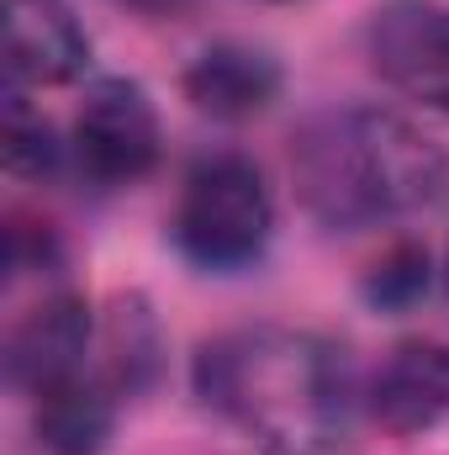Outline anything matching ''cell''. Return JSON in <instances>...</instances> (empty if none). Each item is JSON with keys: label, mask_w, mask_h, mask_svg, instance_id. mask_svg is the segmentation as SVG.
<instances>
[{"label": "cell", "mask_w": 449, "mask_h": 455, "mask_svg": "<svg viewBox=\"0 0 449 455\" xmlns=\"http://www.w3.org/2000/svg\"><path fill=\"white\" fill-rule=\"evenodd\" d=\"M191 381L196 397L254 440L259 455H328L349 429V355L312 329H227L196 349Z\"/></svg>", "instance_id": "1"}, {"label": "cell", "mask_w": 449, "mask_h": 455, "mask_svg": "<svg viewBox=\"0 0 449 455\" xmlns=\"http://www.w3.org/2000/svg\"><path fill=\"white\" fill-rule=\"evenodd\" d=\"M291 186L323 228L359 233L434 207L449 191V154L397 112L328 107L291 132Z\"/></svg>", "instance_id": "2"}, {"label": "cell", "mask_w": 449, "mask_h": 455, "mask_svg": "<svg viewBox=\"0 0 449 455\" xmlns=\"http://www.w3.org/2000/svg\"><path fill=\"white\" fill-rule=\"evenodd\" d=\"M175 249L201 270H243L270 249L275 202L248 154H207L191 164L175 202Z\"/></svg>", "instance_id": "3"}, {"label": "cell", "mask_w": 449, "mask_h": 455, "mask_svg": "<svg viewBox=\"0 0 449 455\" xmlns=\"http://www.w3.org/2000/svg\"><path fill=\"white\" fill-rule=\"evenodd\" d=\"M159 112L138 80H96L75 116V164L96 186H132L159 164Z\"/></svg>", "instance_id": "4"}, {"label": "cell", "mask_w": 449, "mask_h": 455, "mask_svg": "<svg viewBox=\"0 0 449 455\" xmlns=\"http://www.w3.org/2000/svg\"><path fill=\"white\" fill-rule=\"evenodd\" d=\"M375 75L402 91L407 101H423L449 112V5L445 0H386L370 16L365 32Z\"/></svg>", "instance_id": "5"}, {"label": "cell", "mask_w": 449, "mask_h": 455, "mask_svg": "<svg viewBox=\"0 0 449 455\" xmlns=\"http://www.w3.org/2000/svg\"><path fill=\"white\" fill-rule=\"evenodd\" d=\"M370 419L386 435H423L449 419V344L439 339H407L397 344L365 392Z\"/></svg>", "instance_id": "6"}, {"label": "cell", "mask_w": 449, "mask_h": 455, "mask_svg": "<svg viewBox=\"0 0 449 455\" xmlns=\"http://www.w3.org/2000/svg\"><path fill=\"white\" fill-rule=\"evenodd\" d=\"M85 349H91V307L75 291H59L48 302H37L5 339V381L27 397H37L43 387L85 371Z\"/></svg>", "instance_id": "7"}, {"label": "cell", "mask_w": 449, "mask_h": 455, "mask_svg": "<svg viewBox=\"0 0 449 455\" xmlns=\"http://www.w3.org/2000/svg\"><path fill=\"white\" fill-rule=\"evenodd\" d=\"M85 59L91 37L64 0H5V85H64Z\"/></svg>", "instance_id": "8"}, {"label": "cell", "mask_w": 449, "mask_h": 455, "mask_svg": "<svg viewBox=\"0 0 449 455\" xmlns=\"http://www.w3.org/2000/svg\"><path fill=\"white\" fill-rule=\"evenodd\" d=\"M185 101L217 122H248L280 96V64L248 43H212L180 75Z\"/></svg>", "instance_id": "9"}, {"label": "cell", "mask_w": 449, "mask_h": 455, "mask_svg": "<svg viewBox=\"0 0 449 455\" xmlns=\"http://www.w3.org/2000/svg\"><path fill=\"white\" fill-rule=\"evenodd\" d=\"M116 424L112 381L75 371L32 397V429L48 455H101Z\"/></svg>", "instance_id": "10"}, {"label": "cell", "mask_w": 449, "mask_h": 455, "mask_svg": "<svg viewBox=\"0 0 449 455\" xmlns=\"http://www.w3.org/2000/svg\"><path fill=\"white\" fill-rule=\"evenodd\" d=\"M0 148H5V170L21 180H48L64 159V143L53 132V122L27 101L21 85H5V116H0Z\"/></svg>", "instance_id": "11"}, {"label": "cell", "mask_w": 449, "mask_h": 455, "mask_svg": "<svg viewBox=\"0 0 449 455\" xmlns=\"http://www.w3.org/2000/svg\"><path fill=\"white\" fill-rule=\"evenodd\" d=\"M106 349H112V387L122 392H143L159 376V323L143 297H122L112 307Z\"/></svg>", "instance_id": "12"}, {"label": "cell", "mask_w": 449, "mask_h": 455, "mask_svg": "<svg viewBox=\"0 0 449 455\" xmlns=\"http://www.w3.org/2000/svg\"><path fill=\"white\" fill-rule=\"evenodd\" d=\"M429 281H434V265H429V249L423 243H397L386 249L370 270H365V302L375 313H407L429 297Z\"/></svg>", "instance_id": "13"}, {"label": "cell", "mask_w": 449, "mask_h": 455, "mask_svg": "<svg viewBox=\"0 0 449 455\" xmlns=\"http://www.w3.org/2000/svg\"><path fill=\"white\" fill-rule=\"evenodd\" d=\"M445 275H449V265H445Z\"/></svg>", "instance_id": "14"}]
</instances>
